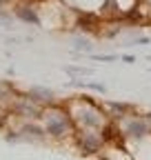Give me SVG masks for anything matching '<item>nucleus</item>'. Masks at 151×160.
Returning <instances> with one entry per match:
<instances>
[{"mask_svg":"<svg viewBox=\"0 0 151 160\" xmlns=\"http://www.w3.org/2000/svg\"><path fill=\"white\" fill-rule=\"evenodd\" d=\"M69 73H89V69H78V67H67Z\"/></svg>","mask_w":151,"mask_h":160,"instance_id":"obj_11","label":"nucleus"},{"mask_svg":"<svg viewBox=\"0 0 151 160\" xmlns=\"http://www.w3.org/2000/svg\"><path fill=\"white\" fill-rule=\"evenodd\" d=\"M124 133H127L129 138H142V136H147V133H149V125H147V120H140V118L129 120L127 127H124Z\"/></svg>","mask_w":151,"mask_h":160,"instance_id":"obj_4","label":"nucleus"},{"mask_svg":"<svg viewBox=\"0 0 151 160\" xmlns=\"http://www.w3.org/2000/svg\"><path fill=\"white\" fill-rule=\"evenodd\" d=\"M31 100H38V102H49V100H53V93L49 89H42V87H33L31 89Z\"/></svg>","mask_w":151,"mask_h":160,"instance_id":"obj_7","label":"nucleus"},{"mask_svg":"<svg viewBox=\"0 0 151 160\" xmlns=\"http://www.w3.org/2000/svg\"><path fill=\"white\" fill-rule=\"evenodd\" d=\"M76 45H78V49H87V51L91 49V45H89V42H85V40H76Z\"/></svg>","mask_w":151,"mask_h":160,"instance_id":"obj_12","label":"nucleus"},{"mask_svg":"<svg viewBox=\"0 0 151 160\" xmlns=\"http://www.w3.org/2000/svg\"><path fill=\"white\" fill-rule=\"evenodd\" d=\"M102 140H105V138L96 136L91 129H85L82 133H78V145H80V149H82L85 153H93V151H98V147L102 145Z\"/></svg>","mask_w":151,"mask_h":160,"instance_id":"obj_2","label":"nucleus"},{"mask_svg":"<svg viewBox=\"0 0 151 160\" xmlns=\"http://www.w3.org/2000/svg\"><path fill=\"white\" fill-rule=\"evenodd\" d=\"M5 2H7V0H0V7H2V5H5Z\"/></svg>","mask_w":151,"mask_h":160,"instance_id":"obj_13","label":"nucleus"},{"mask_svg":"<svg viewBox=\"0 0 151 160\" xmlns=\"http://www.w3.org/2000/svg\"><path fill=\"white\" fill-rule=\"evenodd\" d=\"M45 131L51 133V136H56V138H62V136H67V131H69V120H67L62 113H47Z\"/></svg>","mask_w":151,"mask_h":160,"instance_id":"obj_1","label":"nucleus"},{"mask_svg":"<svg viewBox=\"0 0 151 160\" xmlns=\"http://www.w3.org/2000/svg\"><path fill=\"white\" fill-rule=\"evenodd\" d=\"M16 111L25 116V118H36V116H40V109H38L33 105V100H22V102H18L16 105Z\"/></svg>","mask_w":151,"mask_h":160,"instance_id":"obj_5","label":"nucleus"},{"mask_svg":"<svg viewBox=\"0 0 151 160\" xmlns=\"http://www.w3.org/2000/svg\"><path fill=\"white\" fill-rule=\"evenodd\" d=\"M78 120L85 125V129H96V127H100L102 125V116H100V111L96 109V107H87V109H80L78 111Z\"/></svg>","mask_w":151,"mask_h":160,"instance_id":"obj_3","label":"nucleus"},{"mask_svg":"<svg viewBox=\"0 0 151 160\" xmlns=\"http://www.w3.org/2000/svg\"><path fill=\"white\" fill-rule=\"evenodd\" d=\"M109 107H111V109H113V111H118V113H120V116H122V113H124V111H129V105H120V102H111V105H109Z\"/></svg>","mask_w":151,"mask_h":160,"instance_id":"obj_9","label":"nucleus"},{"mask_svg":"<svg viewBox=\"0 0 151 160\" xmlns=\"http://www.w3.org/2000/svg\"><path fill=\"white\" fill-rule=\"evenodd\" d=\"M25 131H27V133H31V136H36V138H42V136H45V131H42L40 127H36V125H27V127H25Z\"/></svg>","mask_w":151,"mask_h":160,"instance_id":"obj_8","label":"nucleus"},{"mask_svg":"<svg viewBox=\"0 0 151 160\" xmlns=\"http://www.w3.org/2000/svg\"><path fill=\"white\" fill-rule=\"evenodd\" d=\"M96 60H105V62H111V60H118V56H93Z\"/></svg>","mask_w":151,"mask_h":160,"instance_id":"obj_10","label":"nucleus"},{"mask_svg":"<svg viewBox=\"0 0 151 160\" xmlns=\"http://www.w3.org/2000/svg\"><path fill=\"white\" fill-rule=\"evenodd\" d=\"M16 16H18V18H22L25 22H36V25H40V20H38L36 11L29 9V7H18V9H16Z\"/></svg>","mask_w":151,"mask_h":160,"instance_id":"obj_6","label":"nucleus"}]
</instances>
